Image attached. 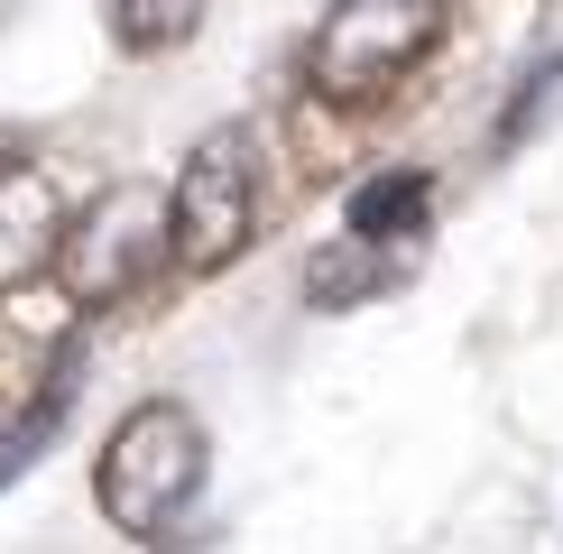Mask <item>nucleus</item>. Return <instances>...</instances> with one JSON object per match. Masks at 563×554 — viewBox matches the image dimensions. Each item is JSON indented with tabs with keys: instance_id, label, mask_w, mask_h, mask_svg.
I'll return each mask as SVG.
<instances>
[{
	"instance_id": "obj_2",
	"label": "nucleus",
	"mask_w": 563,
	"mask_h": 554,
	"mask_svg": "<svg viewBox=\"0 0 563 554\" xmlns=\"http://www.w3.org/2000/svg\"><path fill=\"white\" fill-rule=\"evenodd\" d=\"M260 241V138L241 121L203 130L185 176L167 185V259L185 277H213Z\"/></svg>"
},
{
	"instance_id": "obj_10",
	"label": "nucleus",
	"mask_w": 563,
	"mask_h": 554,
	"mask_svg": "<svg viewBox=\"0 0 563 554\" xmlns=\"http://www.w3.org/2000/svg\"><path fill=\"white\" fill-rule=\"evenodd\" d=\"M554 111H563V56H545L518 92H508V111H499V130H489V148H499V157H518L527 138L554 121Z\"/></svg>"
},
{
	"instance_id": "obj_6",
	"label": "nucleus",
	"mask_w": 563,
	"mask_h": 554,
	"mask_svg": "<svg viewBox=\"0 0 563 554\" xmlns=\"http://www.w3.org/2000/svg\"><path fill=\"white\" fill-rule=\"evenodd\" d=\"M426 213H434V176H426V167H388V176H369L361 195H351L342 231H351V241H369V250H397V259H416V241H426Z\"/></svg>"
},
{
	"instance_id": "obj_3",
	"label": "nucleus",
	"mask_w": 563,
	"mask_h": 554,
	"mask_svg": "<svg viewBox=\"0 0 563 554\" xmlns=\"http://www.w3.org/2000/svg\"><path fill=\"white\" fill-rule=\"evenodd\" d=\"M56 268H65V306L75 314H102L121 296H139L167 268V185L121 176L111 195H92V213H65Z\"/></svg>"
},
{
	"instance_id": "obj_1",
	"label": "nucleus",
	"mask_w": 563,
	"mask_h": 554,
	"mask_svg": "<svg viewBox=\"0 0 563 554\" xmlns=\"http://www.w3.org/2000/svg\"><path fill=\"white\" fill-rule=\"evenodd\" d=\"M203 416L176 407V398H139L121 425H111L102 462H92V499H102V518L121 527V536H167V527L195 508L203 490Z\"/></svg>"
},
{
	"instance_id": "obj_5",
	"label": "nucleus",
	"mask_w": 563,
	"mask_h": 554,
	"mask_svg": "<svg viewBox=\"0 0 563 554\" xmlns=\"http://www.w3.org/2000/svg\"><path fill=\"white\" fill-rule=\"evenodd\" d=\"M56 241H65V195L37 157L0 148V296H19L29 277L56 268Z\"/></svg>"
},
{
	"instance_id": "obj_8",
	"label": "nucleus",
	"mask_w": 563,
	"mask_h": 554,
	"mask_svg": "<svg viewBox=\"0 0 563 554\" xmlns=\"http://www.w3.org/2000/svg\"><path fill=\"white\" fill-rule=\"evenodd\" d=\"M388 277H397V250H369V241L342 231V241L305 268V296H314V306H361V296H388Z\"/></svg>"
},
{
	"instance_id": "obj_4",
	"label": "nucleus",
	"mask_w": 563,
	"mask_h": 554,
	"mask_svg": "<svg viewBox=\"0 0 563 554\" xmlns=\"http://www.w3.org/2000/svg\"><path fill=\"white\" fill-rule=\"evenodd\" d=\"M443 19H453V0H333L305 75L323 102H379L397 75H416L443 46Z\"/></svg>"
},
{
	"instance_id": "obj_9",
	"label": "nucleus",
	"mask_w": 563,
	"mask_h": 554,
	"mask_svg": "<svg viewBox=\"0 0 563 554\" xmlns=\"http://www.w3.org/2000/svg\"><path fill=\"white\" fill-rule=\"evenodd\" d=\"M203 10H213V0H102L111 37H121L130 56H167V46H185L203 29Z\"/></svg>"
},
{
	"instance_id": "obj_7",
	"label": "nucleus",
	"mask_w": 563,
	"mask_h": 554,
	"mask_svg": "<svg viewBox=\"0 0 563 554\" xmlns=\"http://www.w3.org/2000/svg\"><path fill=\"white\" fill-rule=\"evenodd\" d=\"M56 323H19V296H0V425L56 379Z\"/></svg>"
}]
</instances>
